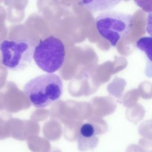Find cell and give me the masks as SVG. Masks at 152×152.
<instances>
[{
    "label": "cell",
    "instance_id": "cell-3",
    "mask_svg": "<svg viewBox=\"0 0 152 152\" xmlns=\"http://www.w3.org/2000/svg\"><path fill=\"white\" fill-rule=\"evenodd\" d=\"M33 58L42 70L47 73H53L64 65L65 45L58 37L48 36L36 45Z\"/></svg>",
    "mask_w": 152,
    "mask_h": 152
},
{
    "label": "cell",
    "instance_id": "cell-2",
    "mask_svg": "<svg viewBox=\"0 0 152 152\" xmlns=\"http://www.w3.org/2000/svg\"><path fill=\"white\" fill-rule=\"evenodd\" d=\"M134 16L130 14L107 11L100 14L95 20L98 34L116 46L119 42L129 34L134 26Z\"/></svg>",
    "mask_w": 152,
    "mask_h": 152
},
{
    "label": "cell",
    "instance_id": "cell-7",
    "mask_svg": "<svg viewBox=\"0 0 152 152\" xmlns=\"http://www.w3.org/2000/svg\"><path fill=\"white\" fill-rule=\"evenodd\" d=\"M151 37H143L136 43V46L142 51H144L151 61Z\"/></svg>",
    "mask_w": 152,
    "mask_h": 152
},
{
    "label": "cell",
    "instance_id": "cell-10",
    "mask_svg": "<svg viewBox=\"0 0 152 152\" xmlns=\"http://www.w3.org/2000/svg\"><path fill=\"white\" fill-rule=\"evenodd\" d=\"M7 77V69L4 67L0 68V89L5 86Z\"/></svg>",
    "mask_w": 152,
    "mask_h": 152
},
{
    "label": "cell",
    "instance_id": "cell-8",
    "mask_svg": "<svg viewBox=\"0 0 152 152\" xmlns=\"http://www.w3.org/2000/svg\"><path fill=\"white\" fill-rule=\"evenodd\" d=\"M10 135L9 119L5 118V115H0V140H4Z\"/></svg>",
    "mask_w": 152,
    "mask_h": 152
},
{
    "label": "cell",
    "instance_id": "cell-5",
    "mask_svg": "<svg viewBox=\"0 0 152 152\" xmlns=\"http://www.w3.org/2000/svg\"><path fill=\"white\" fill-rule=\"evenodd\" d=\"M99 129L93 124L86 123L80 127L78 138V147L81 151L94 148L99 141Z\"/></svg>",
    "mask_w": 152,
    "mask_h": 152
},
{
    "label": "cell",
    "instance_id": "cell-4",
    "mask_svg": "<svg viewBox=\"0 0 152 152\" xmlns=\"http://www.w3.org/2000/svg\"><path fill=\"white\" fill-rule=\"evenodd\" d=\"M36 43L29 39H7L0 43L2 64L7 68L18 71L31 63Z\"/></svg>",
    "mask_w": 152,
    "mask_h": 152
},
{
    "label": "cell",
    "instance_id": "cell-1",
    "mask_svg": "<svg viewBox=\"0 0 152 152\" xmlns=\"http://www.w3.org/2000/svg\"><path fill=\"white\" fill-rule=\"evenodd\" d=\"M63 92L61 77L55 74H43L29 80L23 93L37 108L46 107L58 101Z\"/></svg>",
    "mask_w": 152,
    "mask_h": 152
},
{
    "label": "cell",
    "instance_id": "cell-6",
    "mask_svg": "<svg viewBox=\"0 0 152 152\" xmlns=\"http://www.w3.org/2000/svg\"><path fill=\"white\" fill-rule=\"evenodd\" d=\"M122 0H82L83 5L91 12L109 11Z\"/></svg>",
    "mask_w": 152,
    "mask_h": 152
},
{
    "label": "cell",
    "instance_id": "cell-9",
    "mask_svg": "<svg viewBox=\"0 0 152 152\" xmlns=\"http://www.w3.org/2000/svg\"><path fill=\"white\" fill-rule=\"evenodd\" d=\"M137 6L146 12L151 13L152 10V0H134Z\"/></svg>",
    "mask_w": 152,
    "mask_h": 152
}]
</instances>
